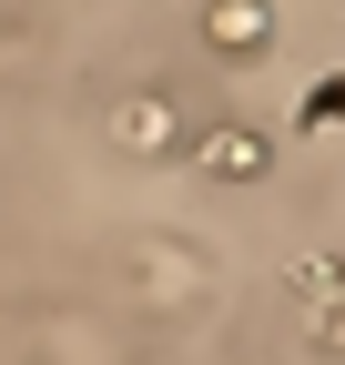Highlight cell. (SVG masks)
<instances>
[{"mask_svg": "<svg viewBox=\"0 0 345 365\" xmlns=\"http://www.w3.org/2000/svg\"><path fill=\"white\" fill-rule=\"evenodd\" d=\"M112 143H122V153H153V163H163V153H183V112H172L163 91H133V102L112 112Z\"/></svg>", "mask_w": 345, "mask_h": 365, "instance_id": "obj_2", "label": "cell"}, {"mask_svg": "<svg viewBox=\"0 0 345 365\" xmlns=\"http://www.w3.org/2000/svg\"><path fill=\"white\" fill-rule=\"evenodd\" d=\"M193 173H203V182H264V173H274V143L244 132V122H224V132L193 143Z\"/></svg>", "mask_w": 345, "mask_h": 365, "instance_id": "obj_1", "label": "cell"}, {"mask_svg": "<svg viewBox=\"0 0 345 365\" xmlns=\"http://www.w3.org/2000/svg\"><path fill=\"white\" fill-rule=\"evenodd\" d=\"M305 325H315V345H335V355H345V294H325V304L305 314Z\"/></svg>", "mask_w": 345, "mask_h": 365, "instance_id": "obj_4", "label": "cell"}, {"mask_svg": "<svg viewBox=\"0 0 345 365\" xmlns=\"http://www.w3.org/2000/svg\"><path fill=\"white\" fill-rule=\"evenodd\" d=\"M203 41L234 51V61H254L274 41V0H203Z\"/></svg>", "mask_w": 345, "mask_h": 365, "instance_id": "obj_3", "label": "cell"}, {"mask_svg": "<svg viewBox=\"0 0 345 365\" xmlns=\"http://www.w3.org/2000/svg\"><path fill=\"white\" fill-rule=\"evenodd\" d=\"M305 122H345V81H315L305 91Z\"/></svg>", "mask_w": 345, "mask_h": 365, "instance_id": "obj_5", "label": "cell"}]
</instances>
